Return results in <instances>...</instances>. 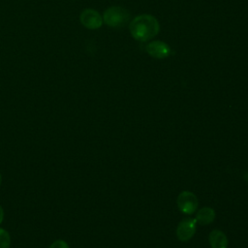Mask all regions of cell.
Here are the masks:
<instances>
[{
	"label": "cell",
	"instance_id": "cell-2",
	"mask_svg": "<svg viewBox=\"0 0 248 248\" xmlns=\"http://www.w3.org/2000/svg\"><path fill=\"white\" fill-rule=\"evenodd\" d=\"M130 12L120 6H112L108 8L103 15V21L111 28H123L130 23Z\"/></svg>",
	"mask_w": 248,
	"mask_h": 248
},
{
	"label": "cell",
	"instance_id": "cell-8",
	"mask_svg": "<svg viewBox=\"0 0 248 248\" xmlns=\"http://www.w3.org/2000/svg\"><path fill=\"white\" fill-rule=\"evenodd\" d=\"M215 219V210L209 206H204L200 208L197 213L195 220L197 224L205 226L211 224Z\"/></svg>",
	"mask_w": 248,
	"mask_h": 248
},
{
	"label": "cell",
	"instance_id": "cell-11",
	"mask_svg": "<svg viewBox=\"0 0 248 248\" xmlns=\"http://www.w3.org/2000/svg\"><path fill=\"white\" fill-rule=\"evenodd\" d=\"M3 219H4V210L0 204V224L3 222Z\"/></svg>",
	"mask_w": 248,
	"mask_h": 248
},
{
	"label": "cell",
	"instance_id": "cell-12",
	"mask_svg": "<svg viewBox=\"0 0 248 248\" xmlns=\"http://www.w3.org/2000/svg\"><path fill=\"white\" fill-rule=\"evenodd\" d=\"M1 183H2V176H1V174H0V186H1Z\"/></svg>",
	"mask_w": 248,
	"mask_h": 248
},
{
	"label": "cell",
	"instance_id": "cell-9",
	"mask_svg": "<svg viewBox=\"0 0 248 248\" xmlns=\"http://www.w3.org/2000/svg\"><path fill=\"white\" fill-rule=\"evenodd\" d=\"M11 237L10 233L5 230L0 228V248H10Z\"/></svg>",
	"mask_w": 248,
	"mask_h": 248
},
{
	"label": "cell",
	"instance_id": "cell-7",
	"mask_svg": "<svg viewBox=\"0 0 248 248\" xmlns=\"http://www.w3.org/2000/svg\"><path fill=\"white\" fill-rule=\"evenodd\" d=\"M208 242L211 248H228L227 235L220 230H213L209 232Z\"/></svg>",
	"mask_w": 248,
	"mask_h": 248
},
{
	"label": "cell",
	"instance_id": "cell-10",
	"mask_svg": "<svg viewBox=\"0 0 248 248\" xmlns=\"http://www.w3.org/2000/svg\"><path fill=\"white\" fill-rule=\"evenodd\" d=\"M49 248H70V247H69V244L65 240L57 239L50 244Z\"/></svg>",
	"mask_w": 248,
	"mask_h": 248
},
{
	"label": "cell",
	"instance_id": "cell-4",
	"mask_svg": "<svg viewBox=\"0 0 248 248\" xmlns=\"http://www.w3.org/2000/svg\"><path fill=\"white\" fill-rule=\"evenodd\" d=\"M79 20L85 28L91 30L100 28L104 23L103 16L99 14V12L93 9L83 10L79 16Z\"/></svg>",
	"mask_w": 248,
	"mask_h": 248
},
{
	"label": "cell",
	"instance_id": "cell-1",
	"mask_svg": "<svg viewBox=\"0 0 248 248\" xmlns=\"http://www.w3.org/2000/svg\"><path fill=\"white\" fill-rule=\"evenodd\" d=\"M129 30L135 40L143 43L158 35L160 24L157 18L151 15H140L132 19Z\"/></svg>",
	"mask_w": 248,
	"mask_h": 248
},
{
	"label": "cell",
	"instance_id": "cell-3",
	"mask_svg": "<svg viewBox=\"0 0 248 248\" xmlns=\"http://www.w3.org/2000/svg\"><path fill=\"white\" fill-rule=\"evenodd\" d=\"M176 204L182 213L192 215L198 209L199 201L194 193L190 191H182L176 199Z\"/></svg>",
	"mask_w": 248,
	"mask_h": 248
},
{
	"label": "cell",
	"instance_id": "cell-6",
	"mask_svg": "<svg viewBox=\"0 0 248 248\" xmlns=\"http://www.w3.org/2000/svg\"><path fill=\"white\" fill-rule=\"evenodd\" d=\"M145 51L155 59L167 58L171 53L170 46L162 41H151L145 46Z\"/></svg>",
	"mask_w": 248,
	"mask_h": 248
},
{
	"label": "cell",
	"instance_id": "cell-5",
	"mask_svg": "<svg viewBox=\"0 0 248 248\" xmlns=\"http://www.w3.org/2000/svg\"><path fill=\"white\" fill-rule=\"evenodd\" d=\"M197 222L195 218H185L179 222L176 228V237L180 241L190 240L196 233Z\"/></svg>",
	"mask_w": 248,
	"mask_h": 248
}]
</instances>
